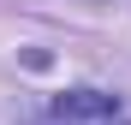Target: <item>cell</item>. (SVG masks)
Segmentation results:
<instances>
[{
    "label": "cell",
    "instance_id": "obj_1",
    "mask_svg": "<svg viewBox=\"0 0 131 125\" xmlns=\"http://www.w3.org/2000/svg\"><path fill=\"white\" fill-rule=\"evenodd\" d=\"M54 119L60 125H125V107L101 89H66L54 101Z\"/></svg>",
    "mask_w": 131,
    "mask_h": 125
}]
</instances>
